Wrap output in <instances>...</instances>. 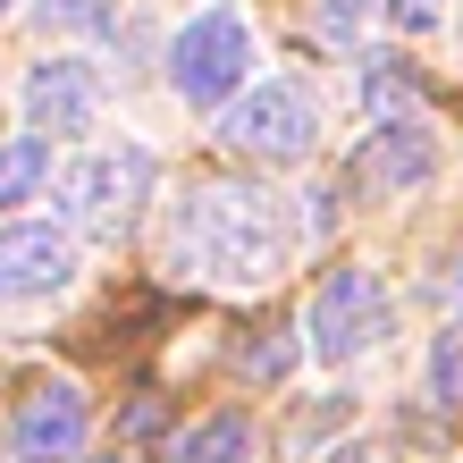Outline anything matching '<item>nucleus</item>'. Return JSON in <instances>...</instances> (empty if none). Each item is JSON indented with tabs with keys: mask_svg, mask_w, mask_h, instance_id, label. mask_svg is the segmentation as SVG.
I'll list each match as a JSON object with an SVG mask.
<instances>
[{
	"mask_svg": "<svg viewBox=\"0 0 463 463\" xmlns=\"http://www.w3.org/2000/svg\"><path fill=\"white\" fill-rule=\"evenodd\" d=\"M25 127L34 135H93L101 101H110V85H101L93 60H76V51H51L43 68H25Z\"/></svg>",
	"mask_w": 463,
	"mask_h": 463,
	"instance_id": "423d86ee",
	"label": "nucleus"
},
{
	"mask_svg": "<svg viewBox=\"0 0 463 463\" xmlns=\"http://www.w3.org/2000/svg\"><path fill=\"white\" fill-rule=\"evenodd\" d=\"M287 261H295V220H287V203L269 194V185H236V177L194 185V194L177 203V220H169V269L177 279L253 295V287L279 279Z\"/></svg>",
	"mask_w": 463,
	"mask_h": 463,
	"instance_id": "f257e3e1",
	"label": "nucleus"
},
{
	"mask_svg": "<svg viewBox=\"0 0 463 463\" xmlns=\"http://www.w3.org/2000/svg\"><path fill=\"white\" fill-rule=\"evenodd\" d=\"M220 135H228L244 160H304V152H312V135H320V110H312V93H304V85H287V76H261V85H244V93L228 101Z\"/></svg>",
	"mask_w": 463,
	"mask_h": 463,
	"instance_id": "20e7f679",
	"label": "nucleus"
},
{
	"mask_svg": "<svg viewBox=\"0 0 463 463\" xmlns=\"http://www.w3.org/2000/svg\"><path fill=\"white\" fill-rule=\"evenodd\" d=\"M379 17H388L396 34H439V25H447V0H379Z\"/></svg>",
	"mask_w": 463,
	"mask_h": 463,
	"instance_id": "4468645a",
	"label": "nucleus"
},
{
	"mask_svg": "<svg viewBox=\"0 0 463 463\" xmlns=\"http://www.w3.org/2000/svg\"><path fill=\"white\" fill-rule=\"evenodd\" d=\"M354 9H363V0H329V17H337V25H345V17H354Z\"/></svg>",
	"mask_w": 463,
	"mask_h": 463,
	"instance_id": "a211bd4d",
	"label": "nucleus"
},
{
	"mask_svg": "<svg viewBox=\"0 0 463 463\" xmlns=\"http://www.w3.org/2000/svg\"><path fill=\"white\" fill-rule=\"evenodd\" d=\"M379 329H388V287H379V269H329V279L312 287V312H304V345L320 363H354Z\"/></svg>",
	"mask_w": 463,
	"mask_h": 463,
	"instance_id": "39448f33",
	"label": "nucleus"
},
{
	"mask_svg": "<svg viewBox=\"0 0 463 463\" xmlns=\"http://www.w3.org/2000/svg\"><path fill=\"white\" fill-rule=\"evenodd\" d=\"M43 185H51V144L43 135H9V144H0V211L34 203Z\"/></svg>",
	"mask_w": 463,
	"mask_h": 463,
	"instance_id": "9b49d317",
	"label": "nucleus"
},
{
	"mask_svg": "<svg viewBox=\"0 0 463 463\" xmlns=\"http://www.w3.org/2000/svg\"><path fill=\"white\" fill-rule=\"evenodd\" d=\"M110 463H127V455H110Z\"/></svg>",
	"mask_w": 463,
	"mask_h": 463,
	"instance_id": "aec40b11",
	"label": "nucleus"
},
{
	"mask_svg": "<svg viewBox=\"0 0 463 463\" xmlns=\"http://www.w3.org/2000/svg\"><path fill=\"white\" fill-rule=\"evenodd\" d=\"M85 430H93V404L76 379H51V388H34L17 404V421H9V447L17 463H68L76 447H85Z\"/></svg>",
	"mask_w": 463,
	"mask_h": 463,
	"instance_id": "0eeeda50",
	"label": "nucleus"
},
{
	"mask_svg": "<svg viewBox=\"0 0 463 463\" xmlns=\"http://www.w3.org/2000/svg\"><path fill=\"white\" fill-rule=\"evenodd\" d=\"M304 228H312V236L337 228V194H329V185H312V194H304Z\"/></svg>",
	"mask_w": 463,
	"mask_h": 463,
	"instance_id": "2eb2a0df",
	"label": "nucleus"
},
{
	"mask_svg": "<svg viewBox=\"0 0 463 463\" xmlns=\"http://www.w3.org/2000/svg\"><path fill=\"white\" fill-rule=\"evenodd\" d=\"M0 17H9V0H0Z\"/></svg>",
	"mask_w": 463,
	"mask_h": 463,
	"instance_id": "6ab92c4d",
	"label": "nucleus"
},
{
	"mask_svg": "<svg viewBox=\"0 0 463 463\" xmlns=\"http://www.w3.org/2000/svg\"><path fill=\"white\" fill-rule=\"evenodd\" d=\"M430 177H439V135L421 118H379L371 144H363V185H379V194H421Z\"/></svg>",
	"mask_w": 463,
	"mask_h": 463,
	"instance_id": "1a4fd4ad",
	"label": "nucleus"
},
{
	"mask_svg": "<svg viewBox=\"0 0 463 463\" xmlns=\"http://www.w3.org/2000/svg\"><path fill=\"white\" fill-rule=\"evenodd\" d=\"M34 25L51 34V25H60V34H118V9L110 0H34Z\"/></svg>",
	"mask_w": 463,
	"mask_h": 463,
	"instance_id": "f8f14e48",
	"label": "nucleus"
},
{
	"mask_svg": "<svg viewBox=\"0 0 463 463\" xmlns=\"http://www.w3.org/2000/svg\"><path fill=\"white\" fill-rule=\"evenodd\" d=\"M430 396H439V404H463V312L430 337Z\"/></svg>",
	"mask_w": 463,
	"mask_h": 463,
	"instance_id": "ddd939ff",
	"label": "nucleus"
},
{
	"mask_svg": "<svg viewBox=\"0 0 463 463\" xmlns=\"http://www.w3.org/2000/svg\"><path fill=\"white\" fill-rule=\"evenodd\" d=\"M244 455H253V421L244 413H211L194 430H177V447H169V463H244Z\"/></svg>",
	"mask_w": 463,
	"mask_h": 463,
	"instance_id": "9d476101",
	"label": "nucleus"
},
{
	"mask_svg": "<svg viewBox=\"0 0 463 463\" xmlns=\"http://www.w3.org/2000/svg\"><path fill=\"white\" fill-rule=\"evenodd\" d=\"M329 463H379V447H337Z\"/></svg>",
	"mask_w": 463,
	"mask_h": 463,
	"instance_id": "f3484780",
	"label": "nucleus"
},
{
	"mask_svg": "<svg viewBox=\"0 0 463 463\" xmlns=\"http://www.w3.org/2000/svg\"><path fill=\"white\" fill-rule=\"evenodd\" d=\"M76 279V236L68 228H0V304L60 295Z\"/></svg>",
	"mask_w": 463,
	"mask_h": 463,
	"instance_id": "6e6552de",
	"label": "nucleus"
},
{
	"mask_svg": "<svg viewBox=\"0 0 463 463\" xmlns=\"http://www.w3.org/2000/svg\"><path fill=\"white\" fill-rule=\"evenodd\" d=\"M152 194V152L144 144H101V152H76L60 177H51V203H60L68 228L85 236H127L135 211Z\"/></svg>",
	"mask_w": 463,
	"mask_h": 463,
	"instance_id": "7ed1b4c3",
	"label": "nucleus"
},
{
	"mask_svg": "<svg viewBox=\"0 0 463 463\" xmlns=\"http://www.w3.org/2000/svg\"><path fill=\"white\" fill-rule=\"evenodd\" d=\"M253 68H261V43L244 25V9H228V0H211L203 17H185L169 34V93L185 110H228L253 85Z\"/></svg>",
	"mask_w": 463,
	"mask_h": 463,
	"instance_id": "f03ea898",
	"label": "nucleus"
},
{
	"mask_svg": "<svg viewBox=\"0 0 463 463\" xmlns=\"http://www.w3.org/2000/svg\"><path fill=\"white\" fill-rule=\"evenodd\" d=\"M404 101H413V85H404V76H388V68H379V76H371V110H404Z\"/></svg>",
	"mask_w": 463,
	"mask_h": 463,
	"instance_id": "dca6fc26",
	"label": "nucleus"
}]
</instances>
